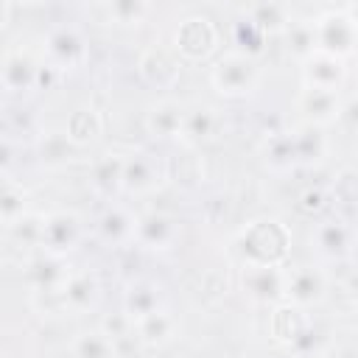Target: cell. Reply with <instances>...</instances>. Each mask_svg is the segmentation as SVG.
<instances>
[{"mask_svg":"<svg viewBox=\"0 0 358 358\" xmlns=\"http://www.w3.org/2000/svg\"><path fill=\"white\" fill-rule=\"evenodd\" d=\"M263 159L271 171H291L296 168V151H294V137L288 131H271L263 140Z\"/></svg>","mask_w":358,"mask_h":358,"instance_id":"83f0119b","label":"cell"},{"mask_svg":"<svg viewBox=\"0 0 358 358\" xmlns=\"http://www.w3.org/2000/svg\"><path fill=\"white\" fill-rule=\"evenodd\" d=\"M126 157H129V154H123V151H103L101 157H95V159L90 162L87 182H90V187H92L95 196L112 199L115 193H120Z\"/></svg>","mask_w":358,"mask_h":358,"instance_id":"d6986e66","label":"cell"},{"mask_svg":"<svg viewBox=\"0 0 358 358\" xmlns=\"http://www.w3.org/2000/svg\"><path fill=\"white\" fill-rule=\"evenodd\" d=\"M45 59L42 53H31L28 48H6L0 64V81L6 92H31L42 81Z\"/></svg>","mask_w":358,"mask_h":358,"instance_id":"ba28073f","label":"cell"},{"mask_svg":"<svg viewBox=\"0 0 358 358\" xmlns=\"http://www.w3.org/2000/svg\"><path fill=\"white\" fill-rule=\"evenodd\" d=\"M179 241V224L168 213H140L137 215V232H134V246L148 249V252H168Z\"/></svg>","mask_w":358,"mask_h":358,"instance_id":"e0dca14e","label":"cell"},{"mask_svg":"<svg viewBox=\"0 0 358 358\" xmlns=\"http://www.w3.org/2000/svg\"><path fill=\"white\" fill-rule=\"evenodd\" d=\"M98 327L115 341L117 352H120V344H126V341H137V322H134L123 308L115 310V313H106V316L98 322Z\"/></svg>","mask_w":358,"mask_h":358,"instance_id":"1f68e13d","label":"cell"},{"mask_svg":"<svg viewBox=\"0 0 358 358\" xmlns=\"http://www.w3.org/2000/svg\"><path fill=\"white\" fill-rule=\"evenodd\" d=\"M338 123H341L344 129H350V131H355V134H358V92H355V95H350V98H344V103H341V115H338Z\"/></svg>","mask_w":358,"mask_h":358,"instance_id":"8d00e7d4","label":"cell"},{"mask_svg":"<svg viewBox=\"0 0 358 358\" xmlns=\"http://www.w3.org/2000/svg\"><path fill=\"white\" fill-rule=\"evenodd\" d=\"M162 294H159V285L148 282V280H137L131 282L126 291H123V310L137 322L148 313H154L157 308H162Z\"/></svg>","mask_w":358,"mask_h":358,"instance_id":"d4e9b609","label":"cell"},{"mask_svg":"<svg viewBox=\"0 0 358 358\" xmlns=\"http://www.w3.org/2000/svg\"><path fill=\"white\" fill-rule=\"evenodd\" d=\"M308 243L310 249L324 257V260H347L352 257L355 252V243H358V235L352 229V224L341 215H324L319 221H313L310 227V235H308Z\"/></svg>","mask_w":358,"mask_h":358,"instance_id":"3957f363","label":"cell"},{"mask_svg":"<svg viewBox=\"0 0 358 358\" xmlns=\"http://www.w3.org/2000/svg\"><path fill=\"white\" fill-rule=\"evenodd\" d=\"M260 84V64L243 50H227L210 67V87L224 98H246Z\"/></svg>","mask_w":358,"mask_h":358,"instance_id":"7a4b0ae2","label":"cell"},{"mask_svg":"<svg viewBox=\"0 0 358 358\" xmlns=\"http://www.w3.org/2000/svg\"><path fill=\"white\" fill-rule=\"evenodd\" d=\"M224 120L218 115L215 106L210 103H196V106H187L185 109V120H182V134L179 140L185 145H201V143H210L218 137Z\"/></svg>","mask_w":358,"mask_h":358,"instance_id":"44dd1931","label":"cell"},{"mask_svg":"<svg viewBox=\"0 0 358 358\" xmlns=\"http://www.w3.org/2000/svg\"><path fill=\"white\" fill-rule=\"evenodd\" d=\"M316 31V50L333 53L338 59H347L358 50V28L344 14V8H330L313 20Z\"/></svg>","mask_w":358,"mask_h":358,"instance_id":"8992f818","label":"cell"},{"mask_svg":"<svg viewBox=\"0 0 358 358\" xmlns=\"http://www.w3.org/2000/svg\"><path fill=\"white\" fill-rule=\"evenodd\" d=\"M42 224H45V215H42V213H28V215H22L17 224H11L6 232H8L17 243H22V246H39Z\"/></svg>","mask_w":358,"mask_h":358,"instance_id":"e575fe53","label":"cell"},{"mask_svg":"<svg viewBox=\"0 0 358 358\" xmlns=\"http://www.w3.org/2000/svg\"><path fill=\"white\" fill-rule=\"evenodd\" d=\"M185 109H187V106H182V103H179L176 98H171V95L157 98V101L145 109V117H143L145 131L154 134V137H159V140H179V134H182V120H185Z\"/></svg>","mask_w":358,"mask_h":358,"instance_id":"ffe728a7","label":"cell"},{"mask_svg":"<svg viewBox=\"0 0 358 358\" xmlns=\"http://www.w3.org/2000/svg\"><path fill=\"white\" fill-rule=\"evenodd\" d=\"M294 137V151H296V165H322L330 154V137L324 134V126L316 123H299L291 129Z\"/></svg>","mask_w":358,"mask_h":358,"instance_id":"603a6c76","label":"cell"},{"mask_svg":"<svg viewBox=\"0 0 358 358\" xmlns=\"http://www.w3.org/2000/svg\"><path fill=\"white\" fill-rule=\"evenodd\" d=\"M87 56H90L87 39L73 25H53L42 36V59L50 67H56L59 73H67V70L81 67L87 62Z\"/></svg>","mask_w":358,"mask_h":358,"instance_id":"277c9868","label":"cell"},{"mask_svg":"<svg viewBox=\"0 0 358 358\" xmlns=\"http://www.w3.org/2000/svg\"><path fill=\"white\" fill-rule=\"evenodd\" d=\"M302 90H338L347 81V59H338L324 50H313L305 62H299Z\"/></svg>","mask_w":358,"mask_h":358,"instance_id":"9a60e30c","label":"cell"},{"mask_svg":"<svg viewBox=\"0 0 358 358\" xmlns=\"http://www.w3.org/2000/svg\"><path fill=\"white\" fill-rule=\"evenodd\" d=\"M327 274L319 266H288V282H285V305H294L299 310L316 308L327 299Z\"/></svg>","mask_w":358,"mask_h":358,"instance_id":"9c48e42d","label":"cell"},{"mask_svg":"<svg viewBox=\"0 0 358 358\" xmlns=\"http://www.w3.org/2000/svg\"><path fill=\"white\" fill-rule=\"evenodd\" d=\"M344 8V14L352 20V25L358 28V3H347V6H341Z\"/></svg>","mask_w":358,"mask_h":358,"instance_id":"f35d334b","label":"cell"},{"mask_svg":"<svg viewBox=\"0 0 358 358\" xmlns=\"http://www.w3.org/2000/svg\"><path fill=\"white\" fill-rule=\"evenodd\" d=\"M241 17L252 22L263 36L266 34H285L294 22V11L282 3H252L241 8Z\"/></svg>","mask_w":358,"mask_h":358,"instance_id":"cb8c5ba5","label":"cell"},{"mask_svg":"<svg viewBox=\"0 0 358 358\" xmlns=\"http://www.w3.org/2000/svg\"><path fill=\"white\" fill-rule=\"evenodd\" d=\"M137 215L140 213H134L129 204L109 201L95 218V238L103 246H112V249L131 246L134 243V232H137Z\"/></svg>","mask_w":358,"mask_h":358,"instance_id":"4fadbf2b","label":"cell"},{"mask_svg":"<svg viewBox=\"0 0 358 358\" xmlns=\"http://www.w3.org/2000/svg\"><path fill=\"white\" fill-rule=\"evenodd\" d=\"M296 103H299V112L305 115V123L330 126V123H338L344 98L338 90H302Z\"/></svg>","mask_w":358,"mask_h":358,"instance_id":"7402d4cb","label":"cell"},{"mask_svg":"<svg viewBox=\"0 0 358 358\" xmlns=\"http://www.w3.org/2000/svg\"><path fill=\"white\" fill-rule=\"evenodd\" d=\"M285 266H241L238 285L255 305H280L285 302Z\"/></svg>","mask_w":358,"mask_h":358,"instance_id":"52a82bcc","label":"cell"},{"mask_svg":"<svg viewBox=\"0 0 358 358\" xmlns=\"http://www.w3.org/2000/svg\"><path fill=\"white\" fill-rule=\"evenodd\" d=\"M179 333H182V322L168 305L137 319V344L145 350H162V347L173 344L179 338Z\"/></svg>","mask_w":358,"mask_h":358,"instance_id":"ac0fdd59","label":"cell"},{"mask_svg":"<svg viewBox=\"0 0 358 358\" xmlns=\"http://www.w3.org/2000/svg\"><path fill=\"white\" fill-rule=\"evenodd\" d=\"M355 151H358V140H355Z\"/></svg>","mask_w":358,"mask_h":358,"instance_id":"ab89813d","label":"cell"},{"mask_svg":"<svg viewBox=\"0 0 358 358\" xmlns=\"http://www.w3.org/2000/svg\"><path fill=\"white\" fill-rule=\"evenodd\" d=\"M319 347H322V333H319V327H316L310 319H308V322L294 333V338L285 344V350L294 352L296 358H310V355L319 352Z\"/></svg>","mask_w":358,"mask_h":358,"instance_id":"d6a6232c","label":"cell"},{"mask_svg":"<svg viewBox=\"0 0 358 358\" xmlns=\"http://www.w3.org/2000/svg\"><path fill=\"white\" fill-rule=\"evenodd\" d=\"M73 148H76V145H73V140L67 137L64 129H59V131H42L39 154H42L45 162H64Z\"/></svg>","mask_w":358,"mask_h":358,"instance_id":"836d02e7","label":"cell"},{"mask_svg":"<svg viewBox=\"0 0 358 358\" xmlns=\"http://www.w3.org/2000/svg\"><path fill=\"white\" fill-rule=\"evenodd\" d=\"M70 271H73V266L67 263V257H56V255L39 252L36 257H31L22 266V280H25V285L34 294H39V296H56L59 299V294H62Z\"/></svg>","mask_w":358,"mask_h":358,"instance_id":"8fae6325","label":"cell"},{"mask_svg":"<svg viewBox=\"0 0 358 358\" xmlns=\"http://www.w3.org/2000/svg\"><path fill=\"white\" fill-rule=\"evenodd\" d=\"M70 355L73 358H117V347L95 324V327H87V330H78L70 338Z\"/></svg>","mask_w":358,"mask_h":358,"instance_id":"484cf974","label":"cell"},{"mask_svg":"<svg viewBox=\"0 0 358 358\" xmlns=\"http://www.w3.org/2000/svg\"><path fill=\"white\" fill-rule=\"evenodd\" d=\"M352 187H358V171H355V168H344V171L336 176L333 193H336L341 201H347V204H358V190H352Z\"/></svg>","mask_w":358,"mask_h":358,"instance_id":"d590c367","label":"cell"},{"mask_svg":"<svg viewBox=\"0 0 358 358\" xmlns=\"http://www.w3.org/2000/svg\"><path fill=\"white\" fill-rule=\"evenodd\" d=\"M285 42L291 56H296V62H305L313 50H316V31H313V20H294L291 28L285 31Z\"/></svg>","mask_w":358,"mask_h":358,"instance_id":"f546056e","label":"cell"},{"mask_svg":"<svg viewBox=\"0 0 358 358\" xmlns=\"http://www.w3.org/2000/svg\"><path fill=\"white\" fill-rule=\"evenodd\" d=\"M101 11L115 25H140L154 11V6L151 3H140V0H117V3H103Z\"/></svg>","mask_w":358,"mask_h":358,"instance_id":"f1b7e54d","label":"cell"},{"mask_svg":"<svg viewBox=\"0 0 358 358\" xmlns=\"http://www.w3.org/2000/svg\"><path fill=\"white\" fill-rule=\"evenodd\" d=\"M215 42H218V31L201 14L185 17L173 34V50L182 62H199V59L210 56L215 50Z\"/></svg>","mask_w":358,"mask_h":358,"instance_id":"30bf717a","label":"cell"},{"mask_svg":"<svg viewBox=\"0 0 358 358\" xmlns=\"http://www.w3.org/2000/svg\"><path fill=\"white\" fill-rule=\"evenodd\" d=\"M291 235L277 218H252L229 241L241 266H285Z\"/></svg>","mask_w":358,"mask_h":358,"instance_id":"6da1fadb","label":"cell"},{"mask_svg":"<svg viewBox=\"0 0 358 358\" xmlns=\"http://www.w3.org/2000/svg\"><path fill=\"white\" fill-rule=\"evenodd\" d=\"M344 288H347V294L358 302V263H352V268L347 271V277H344Z\"/></svg>","mask_w":358,"mask_h":358,"instance_id":"74e56055","label":"cell"},{"mask_svg":"<svg viewBox=\"0 0 358 358\" xmlns=\"http://www.w3.org/2000/svg\"><path fill=\"white\" fill-rule=\"evenodd\" d=\"M101 277L92 271V268H73L62 294H59V308L62 310H70L76 316L81 313H90L98 308L101 302Z\"/></svg>","mask_w":358,"mask_h":358,"instance_id":"2e32d148","label":"cell"},{"mask_svg":"<svg viewBox=\"0 0 358 358\" xmlns=\"http://www.w3.org/2000/svg\"><path fill=\"white\" fill-rule=\"evenodd\" d=\"M62 129L67 131V137L73 140V145L81 148V145L92 143V140L101 134L103 120H101V115H98L92 106H81V109L70 112V117H67V123H64Z\"/></svg>","mask_w":358,"mask_h":358,"instance_id":"4316f807","label":"cell"},{"mask_svg":"<svg viewBox=\"0 0 358 358\" xmlns=\"http://www.w3.org/2000/svg\"><path fill=\"white\" fill-rule=\"evenodd\" d=\"M165 176H168V171H165V165H162V159L157 154L131 151L126 157L120 193H126V196H148L165 182Z\"/></svg>","mask_w":358,"mask_h":358,"instance_id":"7c38bea8","label":"cell"},{"mask_svg":"<svg viewBox=\"0 0 358 358\" xmlns=\"http://www.w3.org/2000/svg\"><path fill=\"white\" fill-rule=\"evenodd\" d=\"M81 241H84V218L76 210L45 213L39 252H48V255H56V257H67L70 252L78 249Z\"/></svg>","mask_w":358,"mask_h":358,"instance_id":"5b68a950","label":"cell"},{"mask_svg":"<svg viewBox=\"0 0 358 358\" xmlns=\"http://www.w3.org/2000/svg\"><path fill=\"white\" fill-rule=\"evenodd\" d=\"M137 73L140 78L154 87V90H171L176 81H179V73H182V59L176 56L173 48H165V45H148L140 59H137Z\"/></svg>","mask_w":358,"mask_h":358,"instance_id":"5bb4252c","label":"cell"},{"mask_svg":"<svg viewBox=\"0 0 358 358\" xmlns=\"http://www.w3.org/2000/svg\"><path fill=\"white\" fill-rule=\"evenodd\" d=\"M28 196L22 190V185H14L11 179H6L3 185V196H0V215H3V227L8 229L11 224H17L22 215H28Z\"/></svg>","mask_w":358,"mask_h":358,"instance_id":"4dcf8cb0","label":"cell"}]
</instances>
